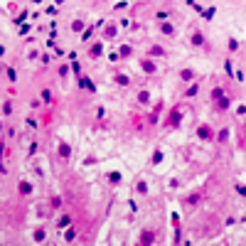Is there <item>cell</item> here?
I'll use <instances>...</instances> for the list:
<instances>
[{"label":"cell","mask_w":246,"mask_h":246,"mask_svg":"<svg viewBox=\"0 0 246 246\" xmlns=\"http://www.w3.org/2000/svg\"><path fill=\"white\" fill-rule=\"evenodd\" d=\"M148 101H150V94L143 91V94H140V103H148Z\"/></svg>","instance_id":"9c48e42d"},{"label":"cell","mask_w":246,"mask_h":246,"mask_svg":"<svg viewBox=\"0 0 246 246\" xmlns=\"http://www.w3.org/2000/svg\"><path fill=\"white\" fill-rule=\"evenodd\" d=\"M192 44H197V47H199V44H204V37H202L199 32H194V37H192Z\"/></svg>","instance_id":"277c9868"},{"label":"cell","mask_w":246,"mask_h":246,"mask_svg":"<svg viewBox=\"0 0 246 246\" xmlns=\"http://www.w3.org/2000/svg\"><path fill=\"white\" fill-rule=\"evenodd\" d=\"M153 241V231H143V236H140V244H150Z\"/></svg>","instance_id":"3957f363"},{"label":"cell","mask_w":246,"mask_h":246,"mask_svg":"<svg viewBox=\"0 0 246 246\" xmlns=\"http://www.w3.org/2000/svg\"><path fill=\"white\" fill-rule=\"evenodd\" d=\"M59 153H62V157H66V155H69V148H66V145L62 143V148H59Z\"/></svg>","instance_id":"8fae6325"},{"label":"cell","mask_w":246,"mask_h":246,"mask_svg":"<svg viewBox=\"0 0 246 246\" xmlns=\"http://www.w3.org/2000/svg\"><path fill=\"white\" fill-rule=\"evenodd\" d=\"M212 98H214V101H219V98H222V89H214V94H212Z\"/></svg>","instance_id":"8992f818"},{"label":"cell","mask_w":246,"mask_h":246,"mask_svg":"<svg viewBox=\"0 0 246 246\" xmlns=\"http://www.w3.org/2000/svg\"><path fill=\"white\" fill-rule=\"evenodd\" d=\"M160 157H163V153H160V150H155V155H153V163H160Z\"/></svg>","instance_id":"4fadbf2b"},{"label":"cell","mask_w":246,"mask_h":246,"mask_svg":"<svg viewBox=\"0 0 246 246\" xmlns=\"http://www.w3.org/2000/svg\"><path fill=\"white\" fill-rule=\"evenodd\" d=\"M108 177H111V182H121V175H118V172H111Z\"/></svg>","instance_id":"ba28073f"},{"label":"cell","mask_w":246,"mask_h":246,"mask_svg":"<svg viewBox=\"0 0 246 246\" xmlns=\"http://www.w3.org/2000/svg\"><path fill=\"white\" fill-rule=\"evenodd\" d=\"M182 79H185V81H190V79H192V72H190V69H182Z\"/></svg>","instance_id":"5b68a950"},{"label":"cell","mask_w":246,"mask_h":246,"mask_svg":"<svg viewBox=\"0 0 246 246\" xmlns=\"http://www.w3.org/2000/svg\"><path fill=\"white\" fill-rule=\"evenodd\" d=\"M20 192L27 194V192H30V185H27V182H22V185H20Z\"/></svg>","instance_id":"30bf717a"},{"label":"cell","mask_w":246,"mask_h":246,"mask_svg":"<svg viewBox=\"0 0 246 246\" xmlns=\"http://www.w3.org/2000/svg\"><path fill=\"white\" fill-rule=\"evenodd\" d=\"M197 135H199L202 140H212V138H214V133H212V128H209V126H202L199 131H197Z\"/></svg>","instance_id":"7a4b0ae2"},{"label":"cell","mask_w":246,"mask_h":246,"mask_svg":"<svg viewBox=\"0 0 246 246\" xmlns=\"http://www.w3.org/2000/svg\"><path fill=\"white\" fill-rule=\"evenodd\" d=\"M180 118H182V113H180V111H177V108H175V111L170 113V118H167V121H165V126H170V128L180 126Z\"/></svg>","instance_id":"6da1fadb"},{"label":"cell","mask_w":246,"mask_h":246,"mask_svg":"<svg viewBox=\"0 0 246 246\" xmlns=\"http://www.w3.org/2000/svg\"><path fill=\"white\" fill-rule=\"evenodd\" d=\"M150 54H165V52H163L160 47H150Z\"/></svg>","instance_id":"7c38bea8"},{"label":"cell","mask_w":246,"mask_h":246,"mask_svg":"<svg viewBox=\"0 0 246 246\" xmlns=\"http://www.w3.org/2000/svg\"><path fill=\"white\" fill-rule=\"evenodd\" d=\"M113 35H116V27H113V25L106 27V37H113Z\"/></svg>","instance_id":"52a82bcc"}]
</instances>
